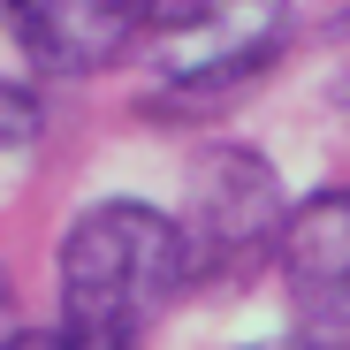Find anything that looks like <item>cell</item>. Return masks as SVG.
Returning <instances> with one entry per match:
<instances>
[{
	"mask_svg": "<svg viewBox=\"0 0 350 350\" xmlns=\"http://www.w3.org/2000/svg\"><path fill=\"white\" fill-rule=\"evenodd\" d=\"M62 335L69 350H145L152 320L191 289V244L145 198H99L62 237Z\"/></svg>",
	"mask_w": 350,
	"mask_h": 350,
	"instance_id": "6da1fadb",
	"label": "cell"
},
{
	"mask_svg": "<svg viewBox=\"0 0 350 350\" xmlns=\"http://www.w3.org/2000/svg\"><path fill=\"white\" fill-rule=\"evenodd\" d=\"M38 137V92H23L16 77H0V152H16Z\"/></svg>",
	"mask_w": 350,
	"mask_h": 350,
	"instance_id": "8992f818",
	"label": "cell"
},
{
	"mask_svg": "<svg viewBox=\"0 0 350 350\" xmlns=\"http://www.w3.org/2000/svg\"><path fill=\"white\" fill-rule=\"evenodd\" d=\"M282 175L252 145H213L191 167V213L175 221L191 244V282L198 274H244L259 252L282 244Z\"/></svg>",
	"mask_w": 350,
	"mask_h": 350,
	"instance_id": "7a4b0ae2",
	"label": "cell"
},
{
	"mask_svg": "<svg viewBox=\"0 0 350 350\" xmlns=\"http://www.w3.org/2000/svg\"><path fill=\"white\" fill-rule=\"evenodd\" d=\"M8 350H69V342H62V335H53V327H23V335H16Z\"/></svg>",
	"mask_w": 350,
	"mask_h": 350,
	"instance_id": "9c48e42d",
	"label": "cell"
},
{
	"mask_svg": "<svg viewBox=\"0 0 350 350\" xmlns=\"http://www.w3.org/2000/svg\"><path fill=\"white\" fill-rule=\"evenodd\" d=\"M23 327H16V282H8V267H0V350H8Z\"/></svg>",
	"mask_w": 350,
	"mask_h": 350,
	"instance_id": "ba28073f",
	"label": "cell"
},
{
	"mask_svg": "<svg viewBox=\"0 0 350 350\" xmlns=\"http://www.w3.org/2000/svg\"><path fill=\"white\" fill-rule=\"evenodd\" d=\"M244 350H305V342H244Z\"/></svg>",
	"mask_w": 350,
	"mask_h": 350,
	"instance_id": "30bf717a",
	"label": "cell"
},
{
	"mask_svg": "<svg viewBox=\"0 0 350 350\" xmlns=\"http://www.w3.org/2000/svg\"><path fill=\"white\" fill-rule=\"evenodd\" d=\"M274 274H282V305H289V342L350 350V191L342 183L289 206Z\"/></svg>",
	"mask_w": 350,
	"mask_h": 350,
	"instance_id": "277c9868",
	"label": "cell"
},
{
	"mask_svg": "<svg viewBox=\"0 0 350 350\" xmlns=\"http://www.w3.org/2000/svg\"><path fill=\"white\" fill-rule=\"evenodd\" d=\"M228 8H237V0H145V23L160 38H175V31H198V23H213Z\"/></svg>",
	"mask_w": 350,
	"mask_h": 350,
	"instance_id": "52a82bcc",
	"label": "cell"
},
{
	"mask_svg": "<svg viewBox=\"0 0 350 350\" xmlns=\"http://www.w3.org/2000/svg\"><path fill=\"white\" fill-rule=\"evenodd\" d=\"M0 23L38 77H99L152 31L145 0H0Z\"/></svg>",
	"mask_w": 350,
	"mask_h": 350,
	"instance_id": "5b68a950",
	"label": "cell"
},
{
	"mask_svg": "<svg viewBox=\"0 0 350 350\" xmlns=\"http://www.w3.org/2000/svg\"><path fill=\"white\" fill-rule=\"evenodd\" d=\"M289 46V16L282 0H237L228 16L198 23V31H175L167 38V69H160V114H213V107H237Z\"/></svg>",
	"mask_w": 350,
	"mask_h": 350,
	"instance_id": "3957f363",
	"label": "cell"
}]
</instances>
